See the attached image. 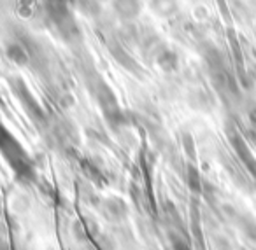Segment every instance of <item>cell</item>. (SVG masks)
Returning a JSON list of instances; mask_svg holds the SVG:
<instances>
[{
    "instance_id": "obj_1",
    "label": "cell",
    "mask_w": 256,
    "mask_h": 250,
    "mask_svg": "<svg viewBox=\"0 0 256 250\" xmlns=\"http://www.w3.org/2000/svg\"><path fill=\"white\" fill-rule=\"evenodd\" d=\"M235 149H237V152L240 154V159L244 161V165L248 166L249 173H251V175L256 179V159H254V156L249 152V149L246 147V145L242 144L240 140L235 142Z\"/></svg>"
},
{
    "instance_id": "obj_2",
    "label": "cell",
    "mask_w": 256,
    "mask_h": 250,
    "mask_svg": "<svg viewBox=\"0 0 256 250\" xmlns=\"http://www.w3.org/2000/svg\"><path fill=\"white\" fill-rule=\"evenodd\" d=\"M244 233H246V236H248L249 240H251V242H254L256 243V222L254 221H246L244 222Z\"/></svg>"
}]
</instances>
